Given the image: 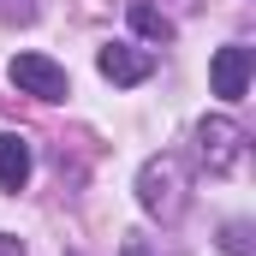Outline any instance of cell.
<instances>
[{
    "label": "cell",
    "instance_id": "6da1fadb",
    "mask_svg": "<svg viewBox=\"0 0 256 256\" xmlns=\"http://www.w3.org/2000/svg\"><path fill=\"white\" fill-rule=\"evenodd\" d=\"M137 202L155 214V220H179L185 214V161L179 155H155V161H143V173H137Z\"/></svg>",
    "mask_w": 256,
    "mask_h": 256
},
{
    "label": "cell",
    "instance_id": "8992f818",
    "mask_svg": "<svg viewBox=\"0 0 256 256\" xmlns=\"http://www.w3.org/2000/svg\"><path fill=\"white\" fill-rule=\"evenodd\" d=\"M30 185V143L18 131H0V191H24Z\"/></svg>",
    "mask_w": 256,
    "mask_h": 256
},
{
    "label": "cell",
    "instance_id": "3957f363",
    "mask_svg": "<svg viewBox=\"0 0 256 256\" xmlns=\"http://www.w3.org/2000/svg\"><path fill=\"white\" fill-rule=\"evenodd\" d=\"M12 84L24 90V96H36V102H66L72 96V84H66V66H54L48 54H12Z\"/></svg>",
    "mask_w": 256,
    "mask_h": 256
},
{
    "label": "cell",
    "instance_id": "277c9868",
    "mask_svg": "<svg viewBox=\"0 0 256 256\" xmlns=\"http://www.w3.org/2000/svg\"><path fill=\"white\" fill-rule=\"evenodd\" d=\"M250 66H256V54L244 48V42H226V48L214 54V66H208L214 96H220V102H238V96L250 90Z\"/></svg>",
    "mask_w": 256,
    "mask_h": 256
},
{
    "label": "cell",
    "instance_id": "8fae6325",
    "mask_svg": "<svg viewBox=\"0 0 256 256\" xmlns=\"http://www.w3.org/2000/svg\"><path fill=\"white\" fill-rule=\"evenodd\" d=\"M126 256H149V244L143 238H126Z\"/></svg>",
    "mask_w": 256,
    "mask_h": 256
},
{
    "label": "cell",
    "instance_id": "30bf717a",
    "mask_svg": "<svg viewBox=\"0 0 256 256\" xmlns=\"http://www.w3.org/2000/svg\"><path fill=\"white\" fill-rule=\"evenodd\" d=\"M0 256H24V244H18V238H6V232H0Z\"/></svg>",
    "mask_w": 256,
    "mask_h": 256
},
{
    "label": "cell",
    "instance_id": "ba28073f",
    "mask_svg": "<svg viewBox=\"0 0 256 256\" xmlns=\"http://www.w3.org/2000/svg\"><path fill=\"white\" fill-rule=\"evenodd\" d=\"M220 250H226V256H250V250H256L250 220H226V232H220Z\"/></svg>",
    "mask_w": 256,
    "mask_h": 256
},
{
    "label": "cell",
    "instance_id": "52a82bcc",
    "mask_svg": "<svg viewBox=\"0 0 256 256\" xmlns=\"http://www.w3.org/2000/svg\"><path fill=\"white\" fill-rule=\"evenodd\" d=\"M131 30H137V36H149V42H173V18H167V12H155L149 0H131Z\"/></svg>",
    "mask_w": 256,
    "mask_h": 256
},
{
    "label": "cell",
    "instance_id": "9c48e42d",
    "mask_svg": "<svg viewBox=\"0 0 256 256\" xmlns=\"http://www.w3.org/2000/svg\"><path fill=\"white\" fill-rule=\"evenodd\" d=\"M0 18H18V24H30V18H36V0H0Z\"/></svg>",
    "mask_w": 256,
    "mask_h": 256
},
{
    "label": "cell",
    "instance_id": "5b68a950",
    "mask_svg": "<svg viewBox=\"0 0 256 256\" xmlns=\"http://www.w3.org/2000/svg\"><path fill=\"white\" fill-rule=\"evenodd\" d=\"M96 66H102L108 84H143V78L155 72V54H143V48H131V42H108V48L96 54Z\"/></svg>",
    "mask_w": 256,
    "mask_h": 256
},
{
    "label": "cell",
    "instance_id": "7a4b0ae2",
    "mask_svg": "<svg viewBox=\"0 0 256 256\" xmlns=\"http://www.w3.org/2000/svg\"><path fill=\"white\" fill-rule=\"evenodd\" d=\"M196 155H202V167H208L214 179H226V173L244 161V131L232 126L226 114H214V120L196 126Z\"/></svg>",
    "mask_w": 256,
    "mask_h": 256
}]
</instances>
